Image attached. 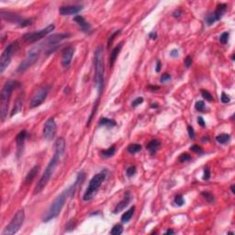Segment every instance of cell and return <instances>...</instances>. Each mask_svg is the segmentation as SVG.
<instances>
[{
  "instance_id": "cell-28",
  "label": "cell",
  "mask_w": 235,
  "mask_h": 235,
  "mask_svg": "<svg viewBox=\"0 0 235 235\" xmlns=\"http://www.w3.org/2000/svg\"><path fill=\"white\" fill-rule=\"evenodd\" d=\"M142 150V146L137 143H132V144L128 146V152L129 153H136Z\"/></svg>"
},
{
  "instance_id": "cell-14",
  "label": "cell",
  "mask_w": 235,
  "mask_h": 235,
  "mask_svg": "<svg viewBox=\"0 0 235 235\" xmlns=\"http://www.w3.org/2000/svg\"><path fill=\"white\" fill-rule=\"evenodd\" d=\"M74 54V47L73 46H68L62 54V65L63 68H68L72 63L73 56Z\"/></svg>"
},
{
  "instance_id": "cell-5",
  "label": "cell",
  "mask_w": 235,
  "mask_h": 235,
  "mask_svg": "<svg viewBox=\"0 0 235 235\" xmlns=\"http://www.w3.org/2000/svg\"><path fill=\"white\" fill-rule=\"evenodd\" d=\"M106 177H107L106 171H102L93 176V178L89 182V185H88V186L83 196L84 201H89L96 195L98 189L100 188L101 185L105 181Z\"/></svg>"
},
{
  "instance_id": "cell-18",
  "label": "cell",
  "mask_w": 235,
  "mask_h": 235,
  "mask_svg": "<svg viewBox=\"0 0 235 235\" xmlns=\"http://www.w3.org/2000/svg\"><path fill=\"white\" fill-rule=\"evenodd\" d=\"M130 199H131V196H130V193L129 191H127L125 193V196L123 199L117 204V206L115 207V209H113V213L114 214H118L119 212H120L121 210H123L127 206L129 205V203L130 202Z\"/></svg>"
},
{
  "instance_id": "cell-24",
  "label": "cell",
  "mask_w": 235,
  "mask_h": 235,
  "mask_svg": "<svg viewBox=\"0 0 235 235\" xmlns=\"http://www.w3.org/2000/svg\"><path fill=\"white\" fill-rule=\"evenodd\" d=\"M134 211H135V207L132 206L129 210H127L125 213H123L122 216H121V221H122V223H128V222L130 220V219L132 218V216H133Z\"/></svg>"
},
{
  "instance_id": "cell-13",
  "label": "cell",
  "mask_w": 235,
  "mask_h": 235,
  "mask_svg": "<svg viewBox=\"0 0 235 235\" xmlns=\"http://www.w3.org/2000/svg\"><path fill=\"white\" fill-rule=\"evenodd\" d=\"M56 123L54 118H50L47 120L43 127V136L46 140L51 141L54 138L56 134Z\"/></svg>"
},
{
  "instance_id": "cell-9",
  "label": "cell",
  "mask_w": 235,
  "mask_h": 235,
  "mask_svg": "<svg viewBox=\"0 0 235 235\" xmlns=\"http://www.w3.org/2000/svg\"><path fill=\"white\" fill-rule=\"evenodd\" d=\"M69 36H71L70 33H59V34H54L52 35L51 37H49L43 43V47L45 48V54L47 55L51 54L53 53H54L55 50H57L59 43L69 38Z\"/></svg>"
},
{
  "instance_id": "cell-40",
  "label": "cell",
  "mask_w": 235,
  "mask_h": 235,
  "mask_svg": "<svg viewBox=\"0 0 235 235\" xmlns=\"http://www.w3.org/2000/svg\"><path fill=\"white\" fill-rule=\"evenodd\" d=\"M120 32V31H115L111 36L109 37V40H108V48H109L110 47V45L112 44V42H113V40H115V38H116V36L119 34Z\"/></svg>"
},
{
  "instance_id": "cell-47",
  "label": "cell",
  "mask_w": 235,
  "mask_h": 235,
  "mask_svg": "<svg viewBox=\"0 0 235 235\" xmlns=\"http://www.w3.org/2000/svg\"><path fill=\"white\" fill-rule=\"evenodd\" d=\"M161 67H162V64H161L160 61H156V66H155V71H156V73H159L161 71Z\"/></svg>"
},
{
  "instance_id": "cell-44",
  "label": "cell",
  "mask_w": 235,
  "mask_h": 235,
  "mask_svg": "<svg viewBox=\"0 0 235 235\" xmlns=\"http://www.w3.org/2000/svg\"><path fill=\"white\" fill-rule=\"evenodd\" d=\"M171 79V75L169 74V73H163V75H162V77H161V82L162 83H165V82H167V81H169Z\"/></svg>"
},
{
  "instance_id": "cell-49",
  "label": "cell",
  "mask_w": 235,
  "mask_h": 235,
  "mask_svg": "<svg viewBox=\"0 0 235 235\" xmlns=\"http://www.w3.org/2000/svg\"><path fill=\"white\" fill-rule=\"evenodd\" d=\"M149 37H150L152 40H155V39L157 38V33H156V32H154V31H153V32H151V33H150Z\"/></svg>"
},
{
  "instance_id": "cell-12",
  "label": "cell",
  "mask_w": 235,
  "mask_h": 235,
  "mask_svg": "<svg viewBox=\"0 0 235 235\" xmlns=\"http://www.w3.org/2000/svg\"><path fill=\"white\" fill-rule=\"evenodd\" d=\"M48 92L49 89L47 87H41L36 93L33 95L32 98L31 99L30 102V108L31 109H34L39 106H40L46 99L47 96H48Z\"/></svg>"
},
{
  "instance_id": "cell-27",
  "label": "cell",
  "mask_w": 235,
  "mask_h": 235,
  "mask_svg": "<svg viewBox=\"0 0 235 235\" xmlns=\"http://www.w3.org/2000/svg\"><path fill=\"white\" fill-rule=\"evenodd\" d=\"M230 139H231V135H229V134H219V135H218L217 137H216V141H217L219 143H220V144H225V143H227L229 141H230Z\"/></svg>"
},
{
  "instance_id": "cell-52",
  "label": "cell",
  "mask_w": 235,
  "mask_h": 235,
  "mask_svg": "<svg viewBox=\"0 0 235 235\" xmlns=\"http://www.w3.org/2000/svg\"><path fill=\"white\" fill-rule=\"evenodd\" d=\"M231 190H232V193L233 194H234L235 191H234V185H233L232 186H231Z\"/></svg>"
},
{
  "instance_id": "cell-45",
  "label": "cell",
  "mask_w": 235,
  "mask_h": 235,
  "mask_svg": "<svg viewBox=\"0 0 235 235\" xmlns=\"http://www.w3.org/2000/svg\"><path fill=\"white\" fill-rule=\"evenodd\" d=\"M178 51L177 50H176V49H174V50H172L171 52H170V56L171 57H173V58H176V57H178Z\"/></svg>"
},
{
  "instance_id": "cell-39",
  "label": "cell",
  "mask_w": 235,
  "mask_h": 235,
  "mask_svg": "<svg viewBox=\"0 0 235 235\" xmlns=\"http://www.w3.org/2000/svg\"><path fill=\"white\" fill-rule=\"evenodd\" d=\"M190 151H192V152H194V153H203L202 148L197 144L192 145V146L190 147Z\"/></svg>"
},
{
  "instance_id": "cell-26",
  "label": "cell",
  "mask_w": 235,
  "mask_h": 235,
  "mask_svg": "<svg viewBox=\"0 0 235 235\" xmlns=\"http://www.w3.org/2000/svg\"><path fill=\"white\" fill-rule=\"evenodd\" d=\"M116 153V148L115 146H111L109 147V149H106V150H103L100 153H101V156L103 158H109L111 156H113Z\"/></svg>"
},
{
  "instance_id": "cell-11",
  "label": "cell",
  "mask_w": 235,
  "mask_h": 235,
  "mask_svg": "<svg viewBox=\"0 0 235 235\" xmlns=\"http://www.w3.org/2000/svg\"><path fill=\"white\" fill-rule=\"evenodd\" d=\"M226 11H227V5L226 4H219L217 7H216V9H215V11L207 16L206 23L209 26L213 25L216 21L219 20L223 17V15L225 14Z\"/></svg>"
},
{
  "instance_id": "cell-19",
  "label": "cell",
  "mask_w": 235,
  "mask_h": 235,
  "mask_svg": "<svg viewBox=\"0 0 235 235\" xmlns=\"http://www.w3.org/2000/svg\"><path fill=\"white\" fill-rule=\"evenodd\" d=\"M27 137V131L26 130H21L18 132V134L16 137V143H17V147H18V157H19V155L22 153V150H23V146H24V143Z\"/></svg>"
},
{
  "instance_id": "cell-2",
  "label": "cell",
  "mask_w": 235,
  "mask_h": 235,
  "mask_svg": "<svg viewBox=\"0 0 235 235\" xmlns=\"http://www.w3.org/2000/svg\"><path fill=\"white\" fill-rule=\"evenodd\" d=\"M85 176H86L85 173H83V172L80 173V174L78 175V176H77L75 182L73 184L72 186H69V187H68L67 189H65L64 191H63V192L54 200V202L51 204V206L49 207L48 210L46 211V213L44 214V216L42 218V220H43L44 222H48V221L52 220L53 219H54V218L59 216V214L61 213V211H62V209H63V206H64V204H65V202H66V199H68L69 197H71V196L73 195L74 190H75V188H76L78 183H79L80 181H83L82 179L85 178Z\"/></svg>"
},
{
  "instance_id": "cell-51",
  "label": "cell",
  "mask_w": 235,
  "mask_h": 235,
  "mask_svg": "<svg viewBox=\"0 0 235 235\" xmlns=\"http://www.w3.org/2000/svg\"><path fill=\"white\" fill-rule=\"evenodd\" d=\"M174 233H175V232L173 230H167L165 232V234H174Z\"/></svg>"
},
{
  "instance_id": "cell-8",
  "label": "cell",
  "mask_w": 235,
  "mask_h": 235,
  "mask_svg": "<svg viewBox=\"0 0 235 235\" xmlns=\"http://www.w3.org/2000/svg\"><path fill=\"white\" fill-rule=\"evenodd\" d=\"M24 219H25V212L23 209H20L15 214V216L12 218L8 225L2 232V235H13L17 233L20 227L22 226Z\"/></svg>"
},
{
  "instance_id": "cell-7",
  "label": "cell",
  "mask_w": 235,
  "mask_h": 235,
  "mask_svg": "<svg viewBox=\"0 0 235 235\" xmlns=\"http://www.w3.org/2000/svg\"><path fill=\"white\" fill-rule=\"evenodd\" d=\"M18 48H19V44L17 40L8 44L5 48V50L3 51L1 57H0V73H4L6 68L9 65L12 56L18 51Z\"/></svg>"
},
{
  "instance_id": "cell-10",
  "label": "cell",
  "mask_w": 235,
  "mask_h": 235,
  "mask_svg": "<svg viewBox=\"0 0 235 235\" xmlns=\"http://www.w3.org/2000/svg\"><path fill=\"white\" fill-rule=\"evenodd\" d=\"M54 25H49L46 28L38 31H32V32H28L26 34H24L22 36V39L25 42L27 43H33L36 42L38 40L43 39L44 37H46L49 33H51L54 30Z\"/></svg>"
},
{
  "instance_id": "cell-15",
  "label": "cell",
  "mask_w": 235,
  "mask_h": 235,
  "mask_svg": "<svg viewBox=\"0 0 235 235\" xmlns=\"http://www.w3.org/2000/svg\"><path fill=\"white\" fill-rule=\"evenodd\" d=\"M83 9L82 6H62L60 7V14L62 16H72L78 14Z\"/></svg>"
},
{
  "instance_id": "cell-38",
  "label": "cell",
  "mask_w": 235,
  "mask_h": 235,
  "mask_svg": "<svg viewBox=\"0 0 235 235\" xmlns=\"http://www.w3.org/2000/svg\"><path fill=\"white\" fill-rule=\"evenodd\" d=\"M143 102V97H137L136 99H134L133 101H132V103H131V106L133 107V108H136L137 106H139V105H141L142 103Z\"/></svg>"
},
{
  "instance_id": "cell-29",
  "label": "cell",
  "mask_w": 235,
  "mask_h": 235,
  "mask_svg": "<svg viewBox=\"0 0 235 235\" xmlns=\"http://www.w3.org/2000/svg\"><path fill=\"white\" fill-rule=\"evenodd\" d=\"M122 233H123V228H122V226H121L120 224L115 225V226L112 228V230L110 231V234L112 235H120Z\"/></svg>"
},
{
  "instance_id": "cell-43",
  "label": "cell",
  "mask_w": 235,
  "mask_h": 235,
  "mask_svg": "<svg viewBox=\"0 0 235 235\" xmlns=\"http://www.w3.org/2000/svg\"><path fill=\"white\" fill-rule=\"evenodd\" d=\"M187 131H188V135L190 137V139H194L195 138V131H194V129L191 125H188L187 126Z\"/></svg>"
},
{
  "instance_id": "cell-31",
  "label": "cell",
  "mask_w": 235,
  "mask_h": 235,
  "mask_svg": "<svg viewBox=\"0 0 235 235\" xmlns=\"http://www.w3.org/2000/svg\"><path fill=\"white\" fill-rule=\"evenodd\" d=\"M174 202H175V204H176V206L181 207V206H183V205L185 204V199H184L183 196H182L181 194H178V195H176V196L175 197Z\"/></svg>"
},
{
  "instance_id": "cell-23",
  "label": "cell",
  "mask_w": 235,
  "mask_h": 235,
  "mask_svg": "<svg viewBox=\"0 0 235 235\" xmlns=\"http://www.w3.org/2000/svg\"><path fill=\"white\" fill-rule=\"evenodd\" d=\"M22 106H23V98H22V96H19L16 100V103H15L13 109L11 110L10 117H13L14 115H16V114H18V112H20L21 109H22Z\"/></svg>"
},
{
  "instance_id": "cell-50",
  "label": "cell",
  "mask_w": 235,
  "mask_h": 235,
  "mask_svg": "<svg viewBox=\"0 0 235 235\" xmlns=\"http://www.w3.org/2000/svg\"><path fill=\"white\" fill-rule=\"evenodd\" d=\"M149 88L151 89V90H153V91H156V90H159V87H157V86H149Z\"/></svg>"
},
{
  "instance_id": "cell-17",
  "label": "cell",
  "mask_w": 235,
  "mask_h": 235,
  "mask_svg": "<svg viewBox=\"0 0 235 235\" xmlns=\"http://www.w3.org/2000/svg\"><path fill=\"white\" fill-rule=\"evenodd\" d=\"M74 22L81 28V30L85 32V33H91L92 32V28H91L90 24L83 18L80 15H77L73 18Z\"/></svg>"
},
{
  "instance_id": "cell-21",
  "label": "cell",
  "mask_w": 235,
  "mask_h": 235,
  "mask_svg": "<svg viewBox=\"0 0 235 235\" xmlns=\"http://www.w3.org/2000/svg\"><path fill=\"white\" fill-rule=\"evenodd\" d=\"M38 172H39V166H38V165L33 166V167L30 170V172L28 173V175L26 176L25 183H26V184H30V183H31V182L33 181V179L35 178V176H37Z\"/></svg>"
},
{
  "instance_id": "cell-48",
  "label": "cell",
  "mask_w": 235,
  "mask_h": 235,
  "mask_svg": "<svg viewBox=\"0 0 235 235\" xmlns=\"http://www.w3.org/2000/svg\"><path fill=\"white\" fill-rule=\"evenodd\" d=\"M173 15H174L175 18H178V17H180L181 15H182V11L179 10V9H177V10H176V11L173 13Z\"/></svg>"
},
{
  "instance_id": "cell-16",
  "label": "cell",
  "mask_w": 235,
  "mask_h": 235,
  "mask_svg": "<svg viewBox=\"0 0 235 235\" xmlns=\"http://www.w3.org/2000/svg\"><path fill=\"white\" fill-rule=\"evenodd\" d=\"M1 17H2L3 19L7 20L8 22L17 23L18 25H20L21 22L23 21V18L19 17L17 14L11 13V12H8V11H4V10H1Z\"/></svg>"
},
{
  "instance_id": "cell-3",
  "label": "cell",
  "mask_w": 235,
  "mask_h": 235,
  "mask_svg": "<svg viewBox=\"0 0 235 235\" xmlns=\"http://www.w3.org/2000/svg\"><path fill=\"white\" fill-rule=\"evenodd\" d=\"M94 71H95V85L98 95H100L104 89V72H105L103 51L100 46H98L95 51Z\"/></svg>"
},
{
  "instance_id": "cell-6",
  "label": "cell",
  "mask_w": 235,
  "mask_h": 235,
  "mask_svg": "<svg viewBox=\"0 0 235 235\" xmlns=\"http://www.w3.org/2000/svg\"><path fill=\"white\" fill-rule=\"evenodd\" d=\"M44 48L43 47V43L38 44L36 46H34L33 48H31L28 54L26 56V58L21 62V63L18 65L17 72L18 73H23L25 72L26 70H28L30 67H31L40 57V54L41 53V49Z\"/></svg>"
},
{
  "instance_id": "cell-36",
  "label": "cell",
  "mask_w": 235,
  "mask_h": 235,
  "mask_svg": "<svg viewBox=\"0 0 235 235\" xmlns=\"http://www.w3.org/2000/svg\"><path fill=\"white\" fill-rule=\"evenodd\" d=\"M126 174L128 176H133L135 174H136V167L134 166V165H132V166H129L128 169L126 170Z\"/></svg>"
},
{
  "instance_id": "cell-30",
  "label": "cell",
  "mask_w": 235,
  "mask_h": 235,
  "mask_svg": "<svg viewBox=\"0 0 235 235\" xmlns=\"http://www.w3.org/2000/svg\"><path fill=\"white\" fill-rule=\"evenodd\" d=\"M201 195H202V197L204 199H206L208 202H209V203H212L214 201V196L210 192H209V191H204V192L201 193Z\"/></svg>"
},
{
  "instance_id": "cell-22",
  "label": "cell",
  "mask_w": 235,
  "mask_h": 235,
  "mask_svg": "<svg viewBox=\"0 0 235 235\" xmlns=\"http://www.w3.org/2000/svg\"><path fill=\"white\" fill-rule=\"evenodd\" d=\"M159 146H160V142H159L158 140L155 139V140H152V141L147 144L146 148L148 149V151L150 152L151 154H154V153L157 152Z\"/></svg>"
},
{
  "instance_id": "cell-4",
  "label": "cell",
  "mask_w": 235,
  "mask_h": 235,
  "mask_svg": "<svg viewBox=\"0 0 235 235\" xmlns=\"http://www.w3.org/2000/svg\"><path fill=\"white\" fill-rule=\"evenodd\" d=\"M19 86H20V84L18 81L9 80L5 83V85L2 88L1 96H0V100H1L0 113H1V121L2 122H4L7 117V111H8V106H9L11 94L16 88H18Z\"/></svg>"
},
{
  "instance_id": "cell-41",
  "label": "cell",
  "mask_w": 235,
  "mask_h": 235,
  "mask_svg": "<svg viewBox=\"0 0 235 235\" xmlns=\"http://www.w3.org/2000/svg\"><path fill=\"white\" fill-rule=\"evenodd\" d=\"M192 63H193V60H192L191 56H189V55L186 56V59H185V65H186V68H189V67L191 66Z\"/></svg>"
},
{
  "instance_id": "cell-20",
  "label": "cell",
  "mask_w": 235,
  "mask_h": 235,
  "mask_svg": "<svg viewBox=\"0 0 235 235\" xmlns=\"http://www.w3.org/2000/svg\"><path fill=\"white\" fill-rule=\"evenodd\" d=\"M121 48H122V42L119 43V44L112 50L111 54L109 55V67H112V66L114 65V63H115V62H116V60H117V58H118V55L120 54V53Z\"/></svg>"
},
{
  "instance_id": "cell-42",
  "label": "cell",
  "mask_w": 235,
  "mask_h": 235,
  "mask_svg": "<svg viewBox=\"0 0 235 235\" xmlns=\"http://www.w3.org/2000/svg\"><path fill=\"white\" fill-rule=\"evenodd\" d=\"M210 178V171L209 168H205L203 174V180H209Z\"/></svg>"
},
{
  "instance_id": "cell-33",
  "label": "cell",
  "mask_w": 235,
  "mask_h": 235,
  "mask_svg": "<svg viewBox=\"0 0 235 235\" xmlns=\"http://www.w3.org/2000/svg\"><path fill=\"white\" fill-rule=\"evenodd\" d=\"M191 159H192L191 155H189V154H188V153H182L180 156H179V158H178L179 162H181V163H184V162H187V161H190Z\"/></svg>"
},
{
  "instance_id": "cell-32",
  "label": "cell",
  "mask_w": 235,
  "mask_h": 235,
  "mask_svg": "<svg viewBox=\"0 0 235 235\" xmlns=\"http://www.w3.org/2000/svg\"><path fill=\"white\" fill-rule=\"evenodd\" d=\"M201 95H202V96H203L207 101H213V97H212L211 94L208 90L202 89V90H201Z\"/></svg>"
},
{
  "instance_id": "cell-25",
  "label": "cell",
  "mask_w": 235,
  "mask_h": 235,
  "mask_svg": "<svg viewBox=\"0 0 235 235\" xmlns=\"http://www.w3.org/2000/svg\"><path fill=\"white\" fill-rule=\"evenodd\" d=\"M98 124H99V126L108 127V128L115 127L117 125V123H116V121L114 120H110V119H108V118H101Z\"/></svg>"
},
{
  "instance_id": "cell-46",
  "label": "cell",
  "mask_w": 235,
  "mask_h": 235,
  "mask_svg": "<svg viewBox=\"0 0 235 235\" xmlns=\"http://www.w3.org/2000/svg\"><path fill=\"white\" fill-rule=\"evenodd\" d=\"M197 120H198L199 125H200L201 127L206 126V123H205V121H204V120H203V118H202V117H199Z\"/></svg>"
},
{
  "instance_id": "cell-35",
  "label": "cell",
  "mask_w": 235,
  "mask_h": 235,
  "mask_svg": "<svg viewBox=\"0 0 235 235\" xmlns=\"http://www.w3.org/2000/svg\"><path fill=\"white\" fill-rule=\"evenodd\" d=\"M205 108H206V105H205L204 101L199 100V101H197V102H196V104H195V109H197L198 111L202 112V111H204Z\"/></svg>"
},
{
  "instance_id": "cell-37",
  "label": "cell",
  "mask_w": 235,
  "mask_h": 235,
  "mask_svg": "<svg viewBox=\"0 0 235 235\" xmlns=\"http://www.w3.org/2000/svg\"><path fill=\"white\" fill-rule=\"evenodd\" d=\"M220 100H221V102H222V103L227 104V103H229V102L231 101V97H230V96H229L226 93L222 92L221 96H220Z\"/></svg>"
},
{
  "instance_id": "cell-1",
  "label": "cell",
  "mask_w": 235,
  "mask_h": 235,
  "mask_svg": "<svg viewBox=\"0 0 235 235\" xmlns=\"http://www.w3.org/2000/svg\"><path fill=\"white\" fill-rule=\"evenodd\" d=\"M64 150H65V141H64L63 138H59L58 140H56L54 143V156L50 160L48 165L46 166V169H45L44 173L42 174L41 177L40 178V180L37 183L36 186H35V189H34V194L35 195L40 193L43 190V188L47 186L48 182L50 181L51 177L53 176V175L54 173L57 164L60 162L61 157L63 156V154L64 153Z\"/></svg>"
},
{
  "instance_id": "cell-34",
  "label": "cell",
  "mask_w": 235,
  "mask_h": 235,
  "mask_svg": "<svg viewBox=\"0 0 235 235\" xmlns=\"http://www.w3.org/2000/svg\"><path fill=\"white\" fill-rule=\"evenodd\" d=\"M229 36H230L229 32H227V31L223 32V33L219 36V41H220V43H221V44H226V43L228 42Z\"/></svg>"
}]
</instances>
